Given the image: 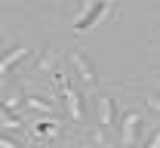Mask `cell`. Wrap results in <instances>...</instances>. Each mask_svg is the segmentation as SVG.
I'll list each match as a JSON object with an SVG mask.
<instances>
[{
	"instance_id": "obj_6",
	"label": "cell",
	"mask_w": 160,
	"mask_h": 148,
	"mask_svg": "<svg viewBox=\"0 0 160 148\" xmlns=\"http://www.w3.org/2000/svg\"><path fill=\"white\" fill-rule=\"evenodd\" d=\"M99 117H102V127L105 130L114 127V99L111 96H102L99 99Z\"/></svg>"
},
{
	"instance_id": "obj_9",
	"label": "cell",
	"mask_w": 160,
	"mask_h": 148,
	"mask_svg": "<svg viewBox=\"0 0 160 148\" xmlns=\"http://www.w3.org/2000/svg\"><path fill=\"white\" fill-rule=\"evenodd\" d=\"M25 102H28V108H34V111H40V114H56V102H49V99L25 96Z\"/></svg>"
},
{
	"instance_id": "obj_13",
	"label": "cell",
	"mask_w": 160,
	"mask_h": 148,
	"mask_svg": "<svg viewBox=\"0 0 160 148\" xmlns=\"http://www.w3.org/2000/svg\"><path fill=\"white\" fill-rule=\"evenodd\" d=\"M148 148H160V133H157V130H154V136L148 139Z\"/></svg>"
},
{
	"instance_id": "obj_3",
	"label": "cell",
	"mask_w": 160,
	"mask_h": 148,
	"mask_svg": "<svg viewBox=\"0 0 160 148\" xmlns=\"http://www.w3.org/2000/svg\"><path fill=\"white\" fill-rule=\"evenodd\" d=\"M71 62H74L80 80H83L86 86H96V84H99V71H96V65L89 62V56H86L83 49H74V53H71Z\"/></svg>"
},
{
	"instance_id": "obj_4",
	"label": "cell",
	"mask_w": 160,
	"mask_h": 148,
	"mask_svg": "<svg viewBox=\"0 0 160 148\" xmlns=\"http://www.w3.org/2000/svg\"><path fill=\"white\" fill-rule=\"evenodd\" d=\"M139 130H142V114H139V111H126V117H123V124H120V139H123L126 148L136 145Z\"/></svg>"
},
{
	"instance_id": "obj_10",
	"label": "cell",
	"mask_w": 160,
	"mask_h": 148,
	"mask_svg": "<svg viewBox=\"0 0 160 148\" xmlns=\"http://www.w3.org/2000/svg\"><path fill=\"white\" fill-rule=\"evenodd\" d=\"M37 71H43V74H56V71H59V68H52V53H49V49L37 59Z\"/></svg>"
},
{
	"instance_id": "obj_2",
	"label": "cell",
	"mask_w": 160,
	"mask_h": 148,
	"mask_svg": "<svg viewBox=\"0 0 160 148\" xmlns=\"http://www.w3.org/2000/svg\"><path fill=\"white\" fill-rule=\"evenodd\" d=\"M105 13H108V3H86L77 13V19H74V31H89Z\"/></svg>"
},
{
	"instance_id": "obj_11",
	"label": "cell",
	"mask_w": 160,
	"mask_h": 148,
	"mask_svg": "<svg viewBox=\"0 0 160 148\" xmlns=\"http://www.w3.org/2000/svg\"><path fill=\"white\" fill-rule=\"evenodd\" d=\"M19 99H22V93L16 89V86H12V89H9V96H6V102H0V105L6 108V111H12V108H19V105H22Z\"/></svg>"
},
{
	"instance_id": "obj_5",
	"label": "cell",
	"mask_w": 160,
	"mask_h": 148,
	"mask_svg": "<svg viewBox=\"0 0 160 148\" xmlns=\"http://www.w3.org/2000/svg\"><path fill=\"white\" fill-rule=\"evenodd\" d=\"M22 59H28V46H12V49L0 59V74H9V71L22 62Z\"/></svg>"
},
{
	"instance_id": "obj_7",
	"label": "cell",
	"mask_w": 160,
	"mask_h": 148,
	"mask_svg": "<svg viewBox=\"0 0 160 148\" xmlns=\"http://www.w3.org/2000/svg\"><path fill=\"white\" fill-rule=\"evenodd\" d=\"M0 127L9 130V133H22V127H25V124H22V120L12 114V111H6V108L0 105Z\"/></svg>"
},
{
	"instance_id": "obj_12",
	"label": "cell",
	"mask_w": 160,
	"mask_h": 148,
	"mask_svg": "<svg viewBox=\"0 0 160 148\" xmlns=\"http://www.w3.org/2000/svg\"><path fill=\"white\" fill-rule=\"evenodd\" d=\"M0 148H19V142H12V139H6V136H0Z\"/></svg>"
},
{
	"instance_id": "obj_8",
	"label": "cell",
	"mask_w": 160,
	"mask_h": 148,
	"mask_svg": "<svg viewBox=\"0 0 160 148\" xmlns=\"http://www.w3.org/2000/svg\"><path fill=\"white\" fill-rule=\"evenodd\" d=\"M34 133H37L40 139H52V136H59V120H37V124H31Z\"/></svg>"
},
{
	"instance_id": "obj_1",
	"label": "cell",
	"mask_w": 160,
	"mask_h": 148,
	"mask_svg": "<svg viewBox=\"0 0 160 148\" xmlns=\"http://www.w3.org/2000/svg\"><path fill=\"white\" fill-rule=\"evenodd\" d=\"M52 80L59 84L62 96H65V105H68V114H71V120H80V117H83V102H80V93L71 86V80H68L62 71H56V74H52Z\"/></svg>"
}]
</instances>
